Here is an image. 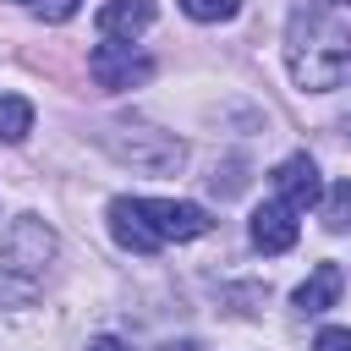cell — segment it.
I'll list each match as a JSON object with an SVG mask.
<instances>
[{
  "label": "cell",
  "instance_id": "5b68a950",
  "mask_svg": "<svg viewBox=\"0 0 351 351\" xmlns=\"http://www.w3.org/2000/svg\"><path fill=\"white\" fill-rule=\"evenodd\" d=\"M88 77L99 82V88H110V93H121V88H137V82H148L154 77V60L148 55H137L132 44H99L93 55H88Z\"/></svg>",
  "mask_w": 351,
  "mask_h": 351
},
{
  "label": "cell",
  "instance_id": "7c38bea8",
  "mask_svg": "<svg viewBox=\"0 0 351 351\" xmlns=\"http://www.w3.org/2000/svg\"><path fill=\"white\" fill-rule=\"evenodd\" d=\"M318 208H324V230H335V236L351 230V181H335Z\"/></svg>",
  "mask_w": 351,
  "mask_h": 351
},
{
  "label": "cell",
  "instance_id": "d6986e66",
  "mask_svg": "<svg viewBox=\"0 0 351 351\" xmlns=\"http://www.w3.org/2000/svg\"><path fill=\"white\" fill-rule=\"evenodd\" d=\"M324 5H351V0H324Z\"/></svg>",
  "mask_w": 351,
  "mask_h": 351
},
{
  "label": "cell",
  "instance_id": "8992f818",
  "mask_svg": "<svg viewBox=\"0 0 351 351\" xmlns=\"http://www.w3.org/2000/svg\"><path fill=\"white\" fill-rule=\"evenodd\" d=\"M269 181H274V197H280L285 208H296V214H307V208H318V203H324V181H318V165H313L307 154L280 159Z\"/></svg>",
  "mask_w": 351,
  "mask_h": 351
},
{
  "label": "cell",
  "instance_id": "9c48e42d",
  "mask_svg": "<svg viewBox=\"0 0 351 351\" xmlns=\"http://www.w3.org/2000/svg\"><path fill=\"white\" fill-rule=\"evenodd\" d=\"M340 291H346V269L340 263H318L302 285H296V313H324V307H335L340 302Z\"/></svg>",
  "mask_w": 351,
  "mask_h": 351
},
{
  "label": "cell",
  "instance_id": "e0dca14e",
  "mask_svg": "<svg viewBox=\"0 0 351 351\" xmlns=\"http://www.w3.org/2000/svg\"><path fill=\"white\" fill-rule=\"evenodd\" d=\"M88 351H132V346H126V340H115V335H99Z\"/></svg>",
  "mask_w": 351,
  "mask_h": 351
},
{
  "label": "cell",
  "instance_id": "9a60e30c",
  "mask_svg": "<svg viewBox=\"0 0 351 351\" xmlns=\"http://www.w3.org/2000/svg\"><path fill=\"white\" fill-rule=\"evenodd\" d=\"M313 351H351V329H340V324H329V329H318V340H313Z\"/></svg>",
  "mask_w": 351,
  "mask_h": 351
},
{
  "label": "cell",
  "instance_id": "52a82bcc",
  "mask_svg": "<svg viewBox=\"0 0 351 351\" xmlns=\"http://www.w3.org/2000/svg\"><path fill=\"white\" fill-rule=\"evenodd\" d=\"M247 230H252V247L258 252H291L296 247V208H285L280 197L274 203H258Z\"/></svg>",
  "mask_w": 351,
  "mask_h": 351
},
{
  "label": "cell",
  "instance_id": "2e32d148",
  "mask_svg": "<svg viewBox=\"0 0 351 351\" xmlns=\"http://www.w3.org/2000/svg\"><path fill=\"white\" fill-rule=\"evenodd\" d=\"M77 5L82 0H38V16L44 22H66V16H77Z\"/></svg>",
  "mask_w": 351,
  "mask_h": 351
},
{
  "label": "cell",
  "instance_id": "ffe728a7",
  "mask_svg": "<svg viewBox=\"0 0 351 351\" xmlns=\"http://www.w3.org/2000/svg\"><path fill=\"white\" fill-rule=\"evenodd\" d=\"M346 132H351V121H346Z\"/></svg>",
  "mask_w": 351,
  "mask_h": 351
},
{
  "label": "cell",
  "instance_id": "7a4b0ae2",
  "mask_svg": "<svg viewBox=\"0 0 351 351\" xmlns=\"http://www.w3.org/2000/svg\"><path fill=\"white\" fill-rule=\"evenodd\" d=\"M99 143H104V154H110L115 165H126V170H137V176H176V170L186 165V143H181L176 132L148 126V121H110V126L99 132Z\"/></svg>",
  "mask_w": 351,
  "mask_h": 351
},
{
  "label": "cell",
  "instance_id": "30bf717a",
  "mask_svg": "<svg viewBox=\"0 0 351 351\" xmlns=\"http://www.w3.org/2000/svg\"><path fill=\"white\" fill-rule=\"evenodd\" d=\"M110 236H115L126 252H159V247H165V241L143 225V214H137L132 197H115V203H110Z\"/></svg>",
  "mask_w": 351,
  "mask_h": 351
},
{
  "label": "cell",
  "instance_id": "ba28073f",
  "mask_svg": "<svg viewBox=\"0 0 351 351\" xmlns=\"http://www.w3.org/2000/svg\"><path fill=\"white\" fill-rule=\"evenodd\" d=\"M93 27L104 38H115V44H132L143 27H154V0H104Z\"/></svg>",
  "mask_w": 351,
  "mask_h": 351
},
{
  "label": "cell",
  "instance_id": "ac0fdd59",
  "mask_svg": "<svg viewBox=\"0 0 351 351\" xmlns=\"http://www.w3.org/2000/svg\"><path fill=\"white\" fill-rule=\"evenodd\" d=\"M165 351H197V346H192V340H181V346H165Z\"/></svg>",
  "mask_w": 351,
  "mask_h": 351
},
{
  "label": "cell",
  "instance_id": "277c9868",
  "mask_svg": "<svg viewBox=\"0 0 351 351\" xmlns=\"http://www.w3.org/2000/svg\"><path fill=\"white\" fill-rule=\"evenodd\" d=\"M132 203H137L143 225H148L159 241H192V236H203V230L214 225L203 203H176V197H132Z\"/></svg>",
  "mask_w": 351,
  "mask_h": 351
},
{
  "label": "cell",
  "instance_id": "3957f363",
  "mask_svg": "<svg viewBox=\"0 0 351 351\" xmlns=\"http://www.w3.org/2000/svg\"><path fill=\"white\" fill-rule=\"evenodd\" d=\"M0 258H5L0 269L38 280V274H44V263L55 258V230H49L38 214H16V219H11V230H5V241H0Z\"/></svg>",
  "mask_w": 351,
  "mask_h": 351
},
{
  "label": "cell",
  "instance_id": "4fadbf2b",
  "mask_svg": "<svg viewBox=\"0 0 351 351\" xmlns=\"http://www.w3.org/2000/svg\"><path fill=\"white\" fill-rule=\"evenodd\" d=\"M181 11L192 22H230L241 11V0H181Z\"/></svg>",
  "mask_w": 351,
  "mask_h": 351
},
{
  "label": "cell",
  "instance_id": "6da1fadb",
  "mask_svg": "<svg viewBox=\"0 0 351 351\" xmlns=\"http://www.w3.org/2000/svg\"><path fill=\"white\" fill-rule=\"evenodd\" d=\"M285 66L302 93H335L351 82V27L318 5H296L285 22Z\"/></svg>",
  "mask_w": 351,
  "mask_h": 351
},
{
  "label": "cell",
  "instance_id": "8fae6325",
  "mask_svg": "<svg viewBox=\"0 0 351 351\" xmlns=\"http://www.w3.org/2000/svg\"><path fill=\"white\" fill-rule=\"evenodd\" d=\"M33 132V104L22 93H0V137L5 143H22Z\"/></svg>",
  "mask_w": 351,
  "mask_h": 351
},
{
  "label": "cell",
  "instance_id": "5bb4252c",
  "mask_svg": "<svg viewBox=\"0 0 351 351\" xmlns=\"http://www.w3.org/2000/svg\"><path fill=\"white\" fill-rule=\"evenodd\" d=\"M33 296H38V280H27V274H11V269H0V307L33 302Z\"/></svg>",
  "mask_w": 351,
  "mask_h": 351
}]
</instances>
